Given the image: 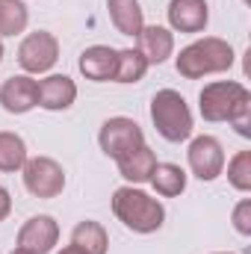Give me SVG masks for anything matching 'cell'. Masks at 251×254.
Listing matches in <instances>:
<instances>
[{
  "label": "cell",
  "instance_id": "5bb4252c",
  "mask_svg": "<svg viewBox=\"0 0 251 254\" xmlns=\"http://www.w3.org/2000/svg\"><path fill=\"white\" fill-rule=\"evenodd\" d=\"M136 39H139V48H136V51L145 57L148 65L166 63V60L172 57V51H175V36H172L166 27H157V24L142 27Z\"/></svg>",
  "mask_w": 251,
  "mask_h": 254
},
{
  "label": "cell",
  "instance_id": "9c48e42d",
  "mask_svg": "<svg viewBox=\"0 0 251 254\" xmlns=\"http://www.w3.org/2000/svg\"><path fill=\"white\" fill-rule=\"evenodd\" d=\"M57 240H60V225L54 222V216H33L18 231V249H27L33 254L54 252Z\"/></svg>",
  "mask_w": 251,
  "mask_h": 254
},
{
  "label": "cell",
  "instance_id": "9a60e30c",
  "mask_svg": "<svg viewBox=\"0 0 251 254\" xmlns=\"http://www.w3.org/2000/svg\"><path fill=\"white\" fill-rule=\"evenodd\" d=\"M116 163H119V172H122L125 181H130V184H145L151 178L154 166H157V157H154V151L148 145H139L130 154L119 157Z\"/></svg>",
  "mask_w": 251,
  "mask_h": 254
},
{
  "label": "cell",
  "instance_id": "2e32d148",
  "mask_svg": "<svg viewBox=\"0 0 251 254\" xmlns=\"http://www.w3.org/2000/svg\"><path fill=\"white\" fill-rule=\"evenodd\" d=\"M107 9H110V18L122 36H139V30L145 27V15H142L139 0H107Z\"/></svg>",
  "mask_w": 251,
  "mask_h": 254
},
{
  "label": "cell",
  "instance_id": "52a82bcc",
  "mask_svg": "<svg viewBox=\"0 0 251 254\" xmlns=\"http://www.w3.org/2000/svg\"><path fill=\"white\" fill-rule=\"evenodd\" d=\"M98 142H101V151L113 160L130 154L133 148L145 145V133L142 127L136 125L133 119H125V116H116V119H107L101 125V133H98Z\"/></svg>",
  "mask_w": 251,
  "mask_h": 254
},
{
  "label": "cell",
  "instance_id": "ba28073f",
  "mask_svg": "<svg viewBox=\"0 0 251 254\" xmlns=\"http://www.w3.org/2000/svg\"><path fill=\"white\" fill-rule=\"evenodd\" d=\"M189 169L198 181H216L225 169V151H222V142L213 139V136H198L192 139L187 151Z\"/></svg>",
  "mask_w": 251,
  "mask_h": 254
},
{
  "label": "cell",
  "instance_id": "7c38bea8",
  "mask_svg": "<svg viewBox=\"0 0 251 254\" xmlns=\"http://www.w3.org/2000/svg\"><path fill=\"white\" fill-rule=\"evenodd\" d=\"M80 71L86 80H95V83H107V80H116V68H119V51L107 48V45H92L80 54Z\"/></svg>",
  "mask_w": 251,
  "mask_h": 254
},
{
  "label": "cell",
  "instance_id": "e0dca14e",
  "mask_svg": "<svg viewBox=\"0 0 251 254\" xmlns=\"http://www.w3.org/2000/svg\"><path fill=\"white\" fill-rule=\"evenodd\" d=\"M71 243L83 254H107V249H110V237H107L104 225L101 222H92V219H83L71 231Z\"/></svg>",
  "mask_w": 251,
  "mask_h": 254
},
{
  "label": "cell",
  "instance_id": "3957f363",
  "mask_svg": "<svg viewBox=\"0 0 251 254\" xmlns=\"http://www.w3.org/2000/svg\"><path fill=\"white\" fill-rule=\"evenodd\" d=\"M175 65H178V74H184L187 80H198L204 74H219L234 65V48L225 39L207 36V39H198L189 48H184Z\"/></svg>",
  "mask_w": 251,
  "mask_h": 254
},
{
  "label": "cell",
  "instance_id": "603a6c76",
  "mask_svg": "<svg viewBox=\"0 0 251 254\" xmlns=\"http://www.w3.org/2000/svg\"><path fill=\"white\" fill-rule=\"evenodd\" d=\"M234 228H237L243 237L251 234V201L249 198H243V201L234 207Z\"/></svg>",
  "mask_w": 251,
  "mask_h": 254
},
{
  "label": "cell",
  "instance_id": "7402d4cb",
  "mask_svg": "<svg viewBox=\"0 0 251 254\" xmlns=\"http://www.w3.org/2000/svg\"><path fill=\"white\" fill-rule=\"evenodd\" d=\"M228 181L231 187L240 192H249L251 190V151H240L231 166H228Z\"/></svg>",
  "mask_w": 251,
  "mask_h": 254
},
{
  "label": "cell",
  "instance_id": "d6986e66",
  "mask_svg": "<svg viewBox=\"0 0 251 254\" xmlns=\"http://www.w3.org/2000/svg\"><path fill=\"white\" fill-rule=\"evenodd\" d=\"M27 163V145L18 133L0 130V172H18Z\"/></svg>",
  "mask_w": 251,
  "mask_h": 254
},
{
  "label": "cell",
  "instance_id": "30bf717a",
  "mask_svg": "<svg viewBox=\"0 0 251 254\" xmlns=\"http://www.w3.org/2000/svg\"><path fill=\"white\" fill-rule=\"evenodd\" d=\"M74 101H77V83L65 74H51L36 83V107L60 113V110H68Z\"/></svg>",
  "mask_w": 251,
  "mask_h": 254
},
{
  "label": "cell",
  "instance_id": "4fadbf2b",
  "mask_svg": "<svg viewBox=\"0 0 251 254\" xmlns=\"http://www.w3.org/2000/svg\"><path fill=\"white\" fill-rule=\"evenodd\" d=\"M169 24L178 33H201L210 21L207 0H172L169 3Z\"/></svg>",
  "mask_w": 251,
  "mask_h": 254
},
{
  "label": "cell",
  "instance_id": "cb8c5ba5",
  "mask_svg": "<svg viewBox=\"0 0 251 254\" xmlns=\"http://www.w3.org/2000/svg\"><path fill=\"white\" fill-rule=\"evenodd\" d=\"M9 213H12V195H9V190L0 187V222H3Z\"/></svg>",
  "mask_w": 251,
  "mask_h": 254
},
{
  "label": "cell",
  "instance_id": "8992f818",
  "mask_svg": "<svg viewBox=\"0 0 251 254\" xmlns=\"http://www.w3.org/2000/svg\"><path fill=\"white\" fill-rule=\"evenodd\" d=\"M24 187L36 198H57L65 190V172L63 166L51 157H33L24 163Z\"/></svg>",
  "mask_w": 251,
  "mask_h": 254
},
{
  "label": "cell",
  "instance_id": "44dd1931",
  "mask_svg": "<svg viewBox=\"0 0 251 254\" xmlns=\"http://www.w3.org/2000/svg\"><path fill=\"white\" fill-rule=\"evenodd\" d=\"M148 71V63L139 51H119V68H116V83H139Z\"/></svg>",
  "mask_w": 251,
  "mask_h": 254
},
{
  "label": "cell",
  "instance_id": "8fae6325",
  "mask_svg": "<svg viewBox=\"0 0 251 254\" xmlns=\"http://www.w3.org/2000/svg\"><path fill=\"white\" fill-rule=\"evenodd\" d=\"M0 107L12 116H24L36 107V80L27 74L9 77L0 86Z\"/></svg>",
  "mask_w": 251,
  "mask_h": 254
},
{
  "label": "cell",
  "instance_id": "4316f807",
  "mask_svg": "<svg viewBox=\"0 0 251 254\" xmlns=\"http://www.w3.org/2000/svg\"><path fill=\"white\" fill-rule=\"evenodd\" d=\"M0 60H3V42H0Z\"/></svg>",
  "mask_w": 251,
  "mask_h": 254
},
{
  "label": "cell",
  "instance_id": "ac0fdd59",
  "mask_svg": "<svg viewBox=\"0 0 251 254\" xmlns=\"http://www.w3.org/2000/svg\"><path fill=\"white\" fill-rule=\"evenodd\" d=\"M148 181L157 190V195H163V198H175L187 190V172L175 163H157Z\"/></svg>",
  "mask_w": 251,
  "mask_h": 254
},
{
  "label": "cell",
  "instance_id": "d4e9b609",
  "mask_svg": "<svg viewBox=\"0 0 251 254\" xmlns=\"http://www.w3.org/2000/svg\"><path fill=\"white\" fill-rule=\"evenodd\" d=\"M57 254H83V252H80V249H77V246L71 243V246H65L63 252H57Z\"/></svg>",
  "mask_w": 251,
  "mask_h": 254
},
{
  "label": "cell",
  "instance_id": "5b68a950",
  "mask_svg": "<svg viewBox=\"0 0 251 254\" xmlns=\"http://www.w3.org/2000/svg\"><path fill=\"white\" fill-rule=\"evenodd\" d=\"M57 60H60V42L48 30L30 33L18 48V63L27 74H45L57 65Z\"/></svg>",
  "mask_w": 251,
  "mask_h": 254
},
{
  "label": "cell",
  "instance_id": "277c9868",
  "mask_svg": "<svg viewBox=\"0 0 251 254\" xmlns=\"http://www.w3.org/2000/svg\"><path fill=\"white\" fill-rule=\"evenodd\" d=\"M151 122L169 142H184L192 136V113L187 98L175 89H160L151 101Z\"/></svg>",
  "mask_w": 251,
  "mask_h": 254
},
{
  "label": "cell",
  "instance_id": "484cf974",
  "mask_svg": "<svg viewBox=\"0 0 251 254\" xmlns=\"http://www.w3.org/2000/svg\"><path fill=\"white\" fill-rule=\"evenodd\" d=\"M9 254H33V252H27V249H15V252H9Z\"/></svg>",
  "mask_w": 251,
  "mask_h": 254
},
{
  "label": "cell",
  "instance_id": "7a4b0ae2",
  "mask_svg": "<svg viewBox=\"0 0 251 254\" xmlns=\"http://www.w3.org/2000/svg\"><path fill=\"white\" fill-rule=\"evenodd\" d=\"M198 110L207 122H237L240 116L251 113V95L237 80H219L201 89Z\"/></svg>",
  "mask_w": 251,
  "mask_h": 254
},
{
  "label": "cell",
  "instance_id": "6da1fadb",
  "mask_svg": "<svg viewBox=\"0 0 251 254\" xmlns=\"http://www.w3.org/2000/svg\"><path fill=\"white\" fill-rule=\"evenodd\" d=\"M113 213L133 234H154L166 222V207L148 192L133 190V187H122L113 192Z\"/></svg>",
  "mask_w": 251,
  "mask_h": 254
},
{
  "label": "cell",
  "instance_id": "ffe728a7",
  "mask_svg": "<svg viewBox=\"0 0 251 254\" xmlns=\"http://www.w3.org/2000/svg\"><path fill=\"white\" fill-rule=\"evenodd\" d=\"M30 21V12L21 0H0V36L24 33Z\"/></svg>",
  "mask_w": 251,
  "mask_h": 254
}]
</instances>
